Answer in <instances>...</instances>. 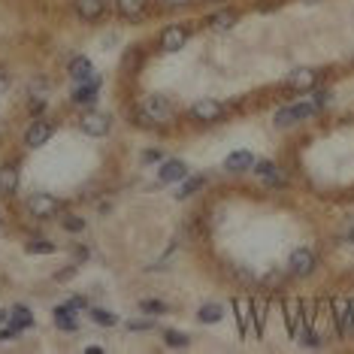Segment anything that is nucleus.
I'll use <instances>...</instances> for the list:
<instances>
[{"label":"nucleus","instance_id":"obj_1","mask_svg":"<svg viewBox=\"0 0 354 354\" xmlns=\"http://www.w3.org/2000/svg\"><path fill=\"white\" fill-rule=\"evenodd\" d=\"M140 118L145 121V125H167V121L173 118V103L160 94L145 97L143 106H140Z\"/></svg>","mask_w":354,"mask_h":354},{"label":"nucleus","instance_id":"obj_2","mask_svg":"<svg viewBox=\"0 0 354 354\" xmlns=\"http://www.w3.org/2000/svg\"><path fill=\"white\" fill-rule=\"evenodd\" d=\"M79 309H88L85 300H67V303L55 306V324L61 330H67V333H76L79 330V321H76V312Z\"/></svg>","mask_w":354,"mask_h":354},{"label":"nucleus","instance_id":"obj_3","mask_svg":"<svg viewBox=\"0 0 354 354\" xmlns=\"http://www.w3.org/2000/svg\"><path fill=\"white\" fill-rule=\"evenodd\" d=\"M315 267H318V258H315V251L312 249H294L291 251V258H288V269H291V275H297V279H306V275H312L315 273Z\"/></svg>","mask_w":354,"mask_h":354},{"label":"nucleus","instance_id":"obj_4","mask_svg":"<svg viewBox=\"0 0 354 354\" xmlns=\"http://www.w3.org/2000/svg\"><path fill=\"white\" fill-rule=\"evenodd\" d=\"M251 170H255V176L267 188H284V185H288V173H284L275 160H255Z\"/></svg>","mask_w":354,"mask_h":354},{"label":"nucleus","instance_id":"obj_5","mask_svg":"<svg viewBox=\"0 0 354 354\" xmlns=\"http://www.w3.org/2000/svg\"><path fill=\"white\" fill-rule=\"evenodd\" d=\"M79 127L85 130L88 136H94V140H100V136H106L112 130V118L106 112H97V110H85V115L79 118Z\"/></svg>","mask_w":354,"mask_h":354},{"label":"nucleus","instance_id":"obj_6","mask_svg":"<svg viewBox=\"0 0 354 354\" xmlns=\"http://www.w3.org/2000/svg\"><path fill=\"white\" fill-rule=\"evenodd\" d=\"M25 206H28V212L34 215V218H52V215L61 209L58 197H55V194H45V191H37V194H30Z\"/></svg>","mask_w":354,"mask_h":354},{"label":"nucleus","instance_id":"obj_7","mask_svg":"<svg viewBox=\"0 0 354 354\" xmlns=\"http://www.w3.org/2000/svg\"><path fill=\"white\" fill-rule=\"evenodd\" d=\"M318 70L315 67H297V70L288 73V79H284V85H288L291 91H315V85H318Z\"/></svg>","mask_w":354,"mask_h":354},{"label":"nucleus","instance_id":"obj_8","mask_svg":"<svg viewBox=\"0 0 354 354\" xmlns=\"http://www.w3.org/2000/svg\"><path fill=\"white\" fill-rule=\"evenodd\" d=\"M188 115L194 121H221L225 118V106H221L218 100H212V97H203V100H197V103L191 106Z\"/></svg>","mask_w":354,"mask_h":354},{"label":"nucleus","instance_id":"obj_9","mask_svg":"<svg viewBox=\"0 0 354 354\" xmlns=\"http://www.w3.org/2000/svg\"><path fill=\"white\" fill-rule=\"evenodd\" d=\"M160 52H179L188 43V28L185 25H167L160 30Z\"/></svg>","mask_w":354,"mask_h":354},{"label":"nucleus","instance_id":"obj_10","mask_svg":"<svg viewBox=\"0 0 354 354\" xmlns=\"http://www.w3.org/2000/svg\"><path fill=\"white\" fill-rule=\"evenodd\" d=\"M185 176H188V164H185V160H179V158H167V160H160L158 182L173 185V182H182Z\"/></svg>","mask_w":354,"mask_h":354},{"label":"nucleus","instance_id":"obj_11","mask_svg":"<svg viewBox=\"0 0 354 354\" xmlns=\"http://www.w3.org/2000/svg\"><path fill=\"white\" fill-rule=\"evenodd\" d=\"M73 12L82 21H100L106 12V0H73Z\"/></svg>","mask_w":354,"mask_h":354},{"label":"nucleus","instance_id":"obj_12","mask_svg":"<svg viewBox=\"0 0 354 354\" xmlns=\"http://www.w3.org/2000/svg\"><path fill=\"white\" fill-rule=\"evenodd\" d=\"M49 140H52V125H49V121H40V118H37L34 125L28 127V134H25V145H28V149H40V145H45Z\"/></svg>","mask_w":354,"mask_h":354},{"label":"nucleus","instance_id":"obj_13","mask_svg":"<svg viewBox=\"0 0 354 354\" xmlns=\"http://www.w3.org/2000/svg\"><path fill=\"white\" fill-rule=\"evenodd\" d=\"M251 167H255V155L245 152V149L230 152V155L225 158V170L227 173H245V170H251Z\"/></svg>","mask_w":354,"mask_h":354},{"label":"nucleus","instance_id":"obj_14","mask_svg":"<svg viewBox=\"0 0 354 354\" xmlns=\"http://www.w3.org/2000/svg\"><path fill=\"white\" fill-rule=\"evenodd\" d=\"M97 91H100V79H97V76H91V79H85V82H79V85H76L73 103H82V106L94 103V100H97Z\"/></svg>","mask_w":354,"mask_h":354},{"label":"nucleus","instance_id":"obj_15","mask_svg":"<svg viewBox=\"0 0 354 354\" xmlns=\"http://www.w3.org/2000/svg\"><path fill=\"white\" fill-rule=\"evenodd\" d=\"M115 6L125 21H140L145 15V0H115Z\"/></svg>","mask_w":354,"mask_h":354},{"label":"nucleus","instance_id":"obj_16","mask_svg":"<svg viewBox=\"0 0 354 354\" xmlns=\"http://www.w3.org/2000/svg\"><path fill=\"white\" fill-rule=\"evenodd\" d=\"M67 73H70L76 82H85L94 76V64H91V58H85V55H76L70 61V67H67Z\"/></svg>","mask_w":354,"mask_h":354},{"label":"nucleus","instance_id":"obj_17","mask_svg":"<svg viewBox=\"0 0 354 354\" xmlns=\"http://www.w3.org/2000/svg\"><path fill=\"white\" fill-rule=\"evenodd\" d=\"M233 309H236V321H240V333L249 336V330H251V300L249 297H236Z\"/></svg>","mask_w":354,"mask_h":354},{"label":"nucleus","instance_id":"obj_18","mask_svg":"<svg viewBox=\"0 0 354 354\" xmlns=\"http://www.w3.org/2000/svg\"><path fill=\"white\" fill-rule=\"evenodd\" d=\"M236 15L233 10H221V12H215V15H209V30H215V34H225V30H230L236 25Z\"/></svg>","mask_w":354,"mask_h":354},{"label":"nucleus","instance_id":"obj_19","mask_svg":"<svg viewBox=\"0 0 354 354\" xmlns=\"http://www.w3.org/2000/svg\"><path fill=\"white\" fill-rule=\"evenodd\" d=\"M19 188V170L15 164H3L0 167V194H12Z\"/></svg>","mask_w":354,"mask_h":354},{"label":"nucleus","instance_id":"obj_20","mask_svg":"<svg viewBox=\"0 0 354 354\" xmlns=\"http://www.w3.org/2000/svg\"><path fill=\"white\" fill-rule=\"evenodd\" d=\"M221 318H225V306L221 303H206V306H200V312H197L200 324H218Z\"/></svg>","mask_w":354,"mask_h":354},{"label":"nucleus","instance_id":"obj_21","mask_svg":"<svg viewBox=\"0 0 354 354\" xmlns=\"http://www.w3.org/2000/svg\"><path fill=\"white\" fill-rule=\"evenodd\" d=\"M206 185V176H185L182 179V188H176V197L185 200V197H194L200 188Z\"/></svg>","mask_w":354,"mask_h":354},{"label":"nucleus","instance_id":"obj_22","mask_svg":"<svg viewBox=\"0 0 354 354\" xmlns=\"http://www.w3.org/2000/svg\"><path fill=\"white\" fill-rule=\"evenodd\" d=\"M88 318L100 327H115L118 324V315L110 312V309H97V306H88Z\"/></svg>","mask_w":354,"mask_h":354},{"label":"nucleus","instance_id":"obj_23","mask_svg":"<svg viewBox=\"0 0 354 354\" xmlns=\"http://www.w3.org/2000/svg\"><path fill=\"white\" fill-rule=\"evenodd\" d=\"M264 321H267V300H251V327L264 330Z\"/></svg>","mask_w":354,"mask_h":354},{"label":"nucleus","instance_id":"obj_24","mask_svg":"<svg viewBox=\"0 0 354 354\" xmlns=\"http://www.w3.org/2000/svg\"><path fill=\"white\" fill-rule=\"evenodd\" d=\"M12 327H19V330L34 327V315H30L28 306H15L12 309Z\"/></svg>","mask_w":354,"mask_h":354},{"label":"nucleus","instance_id":"obj_25","mask_svg":"<svg viewBox=\"0 0 354 354\" xmlns=\"http://www.w3.org/2000/svg\"><path fill=\"white\" fill-rule=\"evenodd\" d=\"M291 125H297L294 106H282V110L275 112V127H291Z\"/></svg>","mask_w":354,"mask_h":354},{"label":"nucleus","instance_id":"obj_26","mask_svg":"<svg viewBox=\"0 0 354 354\" xmlns=\"http://www.w3.org/2000/svg\"><path fill=\"white\" fill-rule=\"evenodd\" d=\"M321 110L315 106V100H303V103H297L294 106V115H297V121H303V118H312V115H318Z\"/></svg>","mask_w":354,"mask_h":354},{"label":"nucleus","instance_id":"obj_27","mask_svg":"<svg viewBox=\"0 0 354 354\" xmlns=\"http://www.w3.org/2000/svg\"><path fill=\"white\" fill-rule=\"evenodd\" d=\"M28 251H30V255H55V242L34 240V242H28Z\"/></svg>","mask_w":354,"mask_h":354},{"label":"nucleus","instance_id":"obj_28","mask_svg":"<svg viewBox=\"0 0 354 354\" xmlns=\"http://www.w3.org/2000/svg\"><path fill=\"white\" fill-rule=\"evenodd\" d=\"M140 309H143L145 315H164V312H167V303H164V300H143Z\"/></svg>","mask_w":354,"mask_h":354},{"label":"nucleus","instance_id":"obj_29","mask_svg":"<svg viewBox=\"0 0 354 354\" xmlns=\"http://www.w3.org/2000/svg\"><path fill=\"white\" fill-rule=\"evenodd\" d=\"M164 342L173 345V348H185V345H188V336L179 333V330H167V333H164Z\"/></svg>","mask_w":354,"mask_h":354},{"label":"nucleus","instance_id":"obj_30","mask_svg":"<svg viewBox=\"0 0 354 354\" xmlns=\"http://www.w3.org/2000/svg\"><path fill=\"white\" fill-rule=\"evenodd\" d=\"M64 227L70 230V233H82V230H85V221L76 218V215H64Z\"/></svg>","mask_w":354,"mask_h":354},{"label":"nucleus","instance_id":"obj_31","mask_svg":"<svg viewBox=\"0 0 354 354\" xmlns=\"http://www.w3.org/2000/svg\"><path fill=\"white\" fill-rule=\"evenodd\" d=\"M312 100H315V106H318V110H324L330 100H333V94H330L327 88H315V97Z\"/></svg>","mask_w":354,"mask_h":354},{"label":"nucleus","instance_id":"obj_32","mask_svg":"<svg viewBox=\"0 0 354 354\" xmlns=\"http://www.w3.org/2000/svg\"><path fill=\"white\" fill-rule=\"evenodd\" d=\"M127 330H155V321H145V318H134V321H127Z\"/></svg>","mask_w":354,"mask_h":354},{"label":"nucleus","instance_id":"obj_33","mask_svg":"<svg viewBox=\"0 0 354 354\" xmlns=\"http://www.w3.org/2000/svg\"><path fill=\"white\" fill-rule=\"evenodd\" d=\"M158 160H164V152H160V149L143 152V164H158Z\"/></svg>","mask_w":354,"mask_h":354},{"label":"nucleus","instance_id":"obj_34","mask_svg":"<svg viewBox=\"0 0 354 354\" xmlns=\"http://www.w3.org/2000/svg\"><path fill=\"white\" fill-rule=\"evenodd\" d=\"M45 88H49V82H45V79H34V82H30V94H34V97H43Z\"/></svg>","mask_w":354,"mask_h":354},{"label":"nucleus","instance_id":"obj_35","mask_svg":"<svg viewBox=\"0 0 354 354\" xmlns=\"http://www.w3.org/2000/svg\"><path fill=\"white\" fill-rule=\"evenodd\" d=\"M6 88H10V76H6L3 70H0V94H3Z\"/></svg>","mask_w":354,"mask_h":354},{"label":"nucleus","instance_id":"obj_36","mask_svg":"<svg viewBox=\"0 0 354 354\" xmlns=\"http://www.w3.org/2000/svg\"><path fill=\"white\" fill-rule=\"evenodd\" d=\"M167 6H185V3H191V0H164Z\"/></svg>","mask_w":354,"mask_h":354},{"label":"nucleus","instance_id":"obj_37","mask_svg":"<svg viewBox=\"0 0 354 354\" xmlns=\"http://www.w3.org/2000/svg\"><path fill=\"white\" fill-rule=\"evenodd\" d=\"M345 242H351V245H354V225H351L348 230H345Z\"/></svg>","mask_w":354,"mask_h":354},{"label":"nucleus","instance_id":"obj_38","mask_svg":"<svg viewBox=\"0 0 354 354\" xmlns=\"http://www.w3.org/2000/svg\"><path fill=\"white\" fill-rule=\"evenodd\" d=\"M3 318H6V312H3V309H0V321H3Z\"/></svg>","mask_w":354,"mask_h":354},{"label":"nucleus","instance_id":"obj_39","mask_svg":"<svg viewBox=\"0 0 354 354\" xmlns=\"http://www.w3.org/2000/svg\"><path fill=\"white\" fill-rule=\"evenodd\" d=\"M303 3H315V0H303Z\"/></svg>","mask_w":354,"mask_h":354},{"label":"nucleus","instance_id":"obj_40","mask_svg":"<svg viewBox=\"0 0 354 354\" xmlns=\"http://www.w3.org/2000/svg\"><path fill=\"white\" fill-rule=\"evenodd\" d=\"M212 3H221V0H212Z\"/></svg>","mask_w":354,"mask_h":354}]
</instances>
